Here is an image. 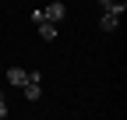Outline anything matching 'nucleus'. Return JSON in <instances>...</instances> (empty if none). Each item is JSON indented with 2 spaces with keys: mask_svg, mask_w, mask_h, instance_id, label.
Here are the masks:
<instances>
[{
  "mask_svg": "<svg viewBox=\"0 0 127 120\" xmlns=\"http://www.w3.org/2000/svg\"><path fill=\"white\" fill-rule=\"evenodd\" d=\"M4 117H7V99L0 95V120H4Z\"/></svg>",
  "mask_w": 127,
  "mask_h": 120,
  "instance_id": "obj_5",
  "label": "nucleus"
},
{
  "mask_svg": "<svg viewBox=\"0 0 127 120\" xmlns=\"http://www.w3.org/2000/svg\"><path fill=\"white\" fill-rule=\"evenodd\" d=\"M95 4H99V7H109V0H95Z\"/></svg>",
  "mask_w": 127,
  "mask_h": 120,
  "instance_id": "obj_6",
  "label": "nucleus"
},
{
  "mask_svg": "<svg viewBox=\"0 0 127 120\" xmlns=\"http://www.w3.org/2000/svg\"><path fill=\"white\" fill-rule=\"evenodd\" d=\"M39 81H42V78H28V81L21 85V88H25V99H28V102H39V99H42V85H39Z\"/></svg>",
  "mask_w": 127,
  "mask_h": 120,
  "instance_id": "obj_1",
  "label": "nucleus"
},
{
  "mask_svg": "<svg viewBox=\"0 0 127 120\" xmlns=\"http://www.w3.org/2000/svg\"><path fill=\"white\" fill-rule=\"evenodd\" d=\"M25 81H28V71L25 67H7V85H18L21 88Z\"/></svg>",
  "mask_w": 127,
  "mask_h": 120,
  "instance_id": "obj_2",
  "label": "nucleus"
},
{
  "mask_svg": "<svg viewBox=\"0 0 127 120\" xmlns=\"http://www.w3.org/2000/svg\"><path fill=\"white\" fill-rule=\"evenodd\" d=\"M39 39L53 42V39H57V21H39Z\"/></svg>",
  "mask_w": 127,
  "mask_h": 120,
  "instance_id": "obj_4",
  "label": "nucleus"
},
{
  "mask_svg": "<svg viewBox=\"0 0 127 120\" xmlns=\"http://www.w3.org/2000/svg\"><path fill=\"white\" fill-rule=\"evenodd\" d=\"M42 14H46V21H64V4L53 0L50 7H42Z\"/></svg>",
  "mask_w": 127,
  "mask_h": 120,
  "instance_id": "obj_3",
  "label": "nucleus"
}]
</instances>
